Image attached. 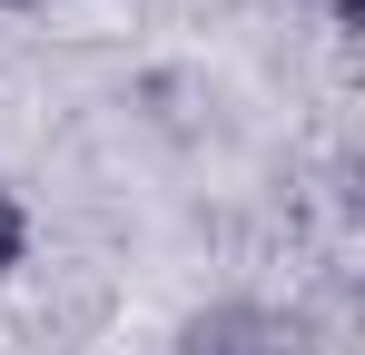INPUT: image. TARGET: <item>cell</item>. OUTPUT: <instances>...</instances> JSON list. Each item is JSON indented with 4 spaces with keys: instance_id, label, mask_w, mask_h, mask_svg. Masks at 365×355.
<instances>
[{
    "instance_id": "cell-2",
    "label": "cell",
    "mask_w": 365,
    "mask_h": 355,
    "mask_svg": "<svg viewBox=\"0 0 365 355\" xmlns=\"http://www.w3.org/2000/svg\"><path fill=\"white\" fill-rule=\"evenodd\" d=\"M20 257H30V207H20V197L0 187V277H10Z\"/></svg>"
},
{
    "instance_id": "cell-1",
    "label": "cell",
    "mask_w": 365,
    "mask_h": 355,
    "mask_svg": "<svg viewBox=\"0 0 365 355\" xmlns=\"http://www.w3.org/2000/svg\"><path fill=\"white\" fill-rule=\"evenodd\" d=\"M178 355H297V346H287V326H277V316H257V306H217V316H197V326H187Z\"/></svg>"
}]
</instances>
